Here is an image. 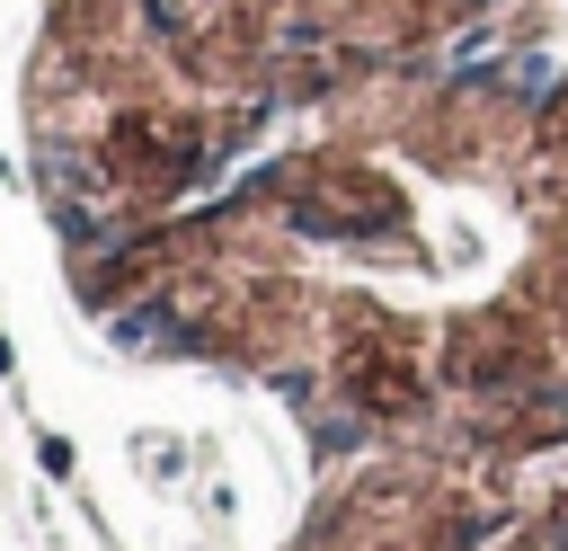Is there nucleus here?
I'll list each match as a JSON object with an SVG mask.
<instances>
[{"instance_id":"f257e3e1","label":"nucleus","mask_w":568,"mask_h":551,"mask_svg":"<svg viewBox=\"0 0 568 551\" xmlns=\"http://www.w3.org/2000/svg\"><path fill=\"white\" fill-rule=\"evenodd\" d=\"M18 98L115 347L568 444V0H44Z\"/></svg>"}]
</instances>
